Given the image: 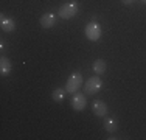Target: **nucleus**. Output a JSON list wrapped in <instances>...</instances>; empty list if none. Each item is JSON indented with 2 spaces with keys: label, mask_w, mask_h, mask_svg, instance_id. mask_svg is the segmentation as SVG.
I'll return each mask as SVG.
<instances>
[{
  "label": "nucleus",
  "mask_w": 146,
  "mask_h": 140,
  "mask_svg": "<svg viewBox=\"0 0 146 140\" xmlns=\"http://www.w3.org/2000/svg\"><path fill=\"white\" fill-rule=\"evenodd\" d=\"M0 27H2L3 31L9 33V31L16 30V22H14V19H11V17H5L2 14V17H0Z\"/></svg>",
  "instance_id": "nucleus-6"
},
{
  "label": "nucleus",
  "mask_w": 146,
  "mask_h": 140,
  "mask_svg": "<svg viewBox=\"0 0 146 140\" xmlns=\"http://www.w3.org/2000/svg\"><path fill=\"white\" fill-rule=\"evenodd\" d=\"M121 2H123V3H124V5H131V3H132V2H134V0H121Z\"/></svg>",
  "instance_id": "nucleus-13"
},
{
  "label": "nucleus",
  "mask_w": 146,
  "mask_h": 140,
  "mask_svg": "<svg viewBox=\"0 0 146 140\" xmlns=\"http://www.w3.org/2000/svg\"><path fill=\"white\" fill-rule=\"evenodd\" d=\"M141 3H146V0H141Z\"/></svg>",
  "instance_id": "nucleus-14"
},
{
  "label": "nucleus",
  "mask_w": 146,
  "mask_h": 140,
  "mask_svg": "<svg viewBox=\"0 0 146 140\" xmlns=\"http://www.w3.org/2000/svg\"><path fill=\"white\" fill-rule=\"evenodd\" d=\"M56 23V16L53 13H45L42 17H40V25L44 28H51Z\"/></svg>",
  "instance_id": "nucleus-7"
},
{
  "label": "nucleus",
  "mask_w": 146,
  "mask_h": 140,
  "mask_svg": "<svg viewBox=\"0 0 146 140\" xmlns=\"http://www.w3.org/2000/svg\"><path fill=\"white\" fill-rule=\"evenodd\" d=\"M81 86H82V76H81V73H78V72L72 73V75L68 76V79H67V84H65V92L76 93Z\"/></svg>",
  "instance_id": "nucleus-1"
},
{
  "label": "nucleus",
  "mask_w": 146,
  "mask_h": 140,
  "mask_svg": "<svg viewBox=\"0 0 146 140\" xmlns=\"http://www.w3.org/2000/svg\"><path fill=\"white\" fill-rule=\"evenodd\" d=\"M101 86H103V83H101V79H100V76H92V78H89L87 81H86L84 90L89 95H93V93L101 90Z\"/></svg>",
  "instance_id": "nucleus-4"
},
{
  "label": "nucleus",
  "mask_w": 146,
  "mask_h": 140,
  "mask_svg": "<svg viewBox=\"0 0 146 140\" xmlns=\"http://www.w3.org/2000/svg\"><path fill=\"white\" fill-rule=\"evenodd\" d=\"M64 95H65V90L62 89H54L53 93H51V97H53L54 101H58V103H61L62 100H64Z\"/></svg>",
  "instance_id": "nucleus-12"
},
{
  "label": "nucleus",
  "mask_w": 146,
  "mask_h": 140,
  "mask_svg": "<svg viewBox=\"0 0 146 140\" xmlns=\"http://www.w3.org/2000/svg\"><path fill=\"white\" fill-rule=\"evenodd\" d=\"M117 120H113V118H106V121H104V129H106L107 132H115L117 131Z\"/></svg>",
  "instance_id": "nucleus-11"
},
{
  "label": "nucleus",
  "mask_w": 146,
  "mask_h": 140,
  "mask_svg": "<svg viewBox=\"0 0 146 140\" xmlns=\"http://www.w3.org/2000/svg\"><path fill=\"white\" fill-rule=\"evenodd\" d=\"M84 33H86V37H87L89 41L95 42L101 37V27H100L98 22H90V23H87Z\"/></svg>",
  "instance_id": "nucleus-3"
},
{
  "label": "nucleus",
  "mask_w": 146,
  "mask_h": 140,
  "mask_svg": "<svg viewBox=\"0 0 146 140\" xmlns=\"http://www.w3.org/2000/svg\"><path fill=\"white\" fill-rule=\"evenodd\" d=\"M78 14V3L76 2H68L59 8V17L61 19H72Z\"/></svg>",
  "instance_id": "nucleus-2"
},
{
  "label": "nucleus",
  "mask_w": 146,
  "mask_h": 140,
  "mask_svg": "<svg viewBox=\"0 0 146 140\" xmlns=\"http://www.w3.org/2000/svg\"><path fill=\"white\" fill-rule=\"evenodd\" d=\"M13 70V64L11 61H9L8 58H5L3 56L2 59H0V73L2 75H9V72Z\"/></svg>",
  "instance_id": "nucleus-9"
},
{
  "label": "nucleus",
  "mask_w": 146,
  "mask_h": 140,
  "mask_svg": "<svg viewBox=\"0 0 146 140\" xmlns=\"http://www.w3.org/2000/svg\"><path fill=\"white\" fill-rule=\"evenodd\" d=\"M107 111H109V107H107V104L104 103V101H95V103H93V112H95V115L104 117V115L107 114Z\"/></svg>",
  "instance_id": "nucleus-8"
},
{
  "label": "nucleus",
  "mask_w": 146,
  "mask_h": 140,
  "mask_svg": "<svg viewBox=\"0 0 146 140\" xmlns=\"http://www.w3.org/2000/svg\"><path fill=\"white\" fill-rule=\"evenodd\" d=\"M86 104H87V100H86L84 93L76 92L75 97L72 98V107H73L75 111H82V109L86 107Z\"/></svg>",
  "instance_id": "nucleus-5"
},
{
  "label": "nucleus",
  "mask_w": 146,
  "mask_h": 140,
  "mask_svg": "<svg viewBox=\"0 0 146 140\" xmlns=\"http://www.w3.org/2000/svg\"><path fill=\"white\" fill-rule=\"evenodd\" d=\"M92 69H93V72H95L96 75H101V73L106 72L107 64H106V61H103V59H96V61L92 64Z\"/></svg>",
  "instance_id": "nucleus-10"
}]
</instances>
